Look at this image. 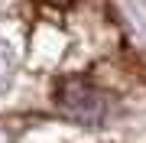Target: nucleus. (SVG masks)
I'll use <instances>...</instances> for the list:
<instances>
[{
    "instance_id": "obj_1",
    "label": "nucleus",
    "mask_w": 146,
    "mask_h": 143,
    "mask_svg": "<svg viewBox=\"0 0 146 143\" xmlns=\"http://www.w3.org/2000/svg\"><path fill=\"white\" fill-rule=\"evenodd\" d=\"M58 107L72 120H81V124H98L101 114H104L101 94L91 85H84V81H65L58 88Z\"/></svg>"
},
{
    "instance_id": "obj_2",
    "label": "nucleus",
    "mask_w": 146,
    "mask_h": 143,
    "mask_svg": "<svg viewBox=\"0 0 146 143\" xmlns=\"http://www.w3.org/2000/svg\"><path fill=\"white\" fill-rule=\"evenodd\" d=\"M7 78V55H3V46H0V85H3Z\"/></svg>"
},
{
    "instance_id": "obj_3",
    "label": "nucleus",
    "mask_w": 146,
    "mask_h": 143,
    "mask_svg": "<svg viewBox=\"0 0 146 143\" xmlns=\"http://www.w3.org/2000/svg\"><path fill=\"white\" fill-rule=\"evenodd\" d=\"M42 3H52V7H68L72 0H42Z\"/></svg>"
}]
</instances>
